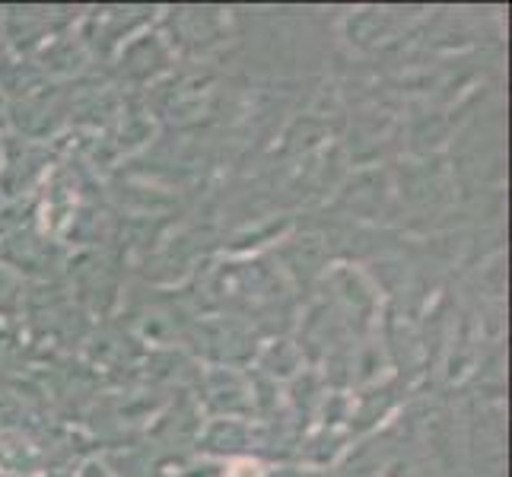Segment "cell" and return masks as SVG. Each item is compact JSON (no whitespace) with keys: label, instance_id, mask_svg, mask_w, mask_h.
Segmentation results:
<instances>
[{"label":"cell","instance_id":"1","mask_svg":"<svg viewBox=\"0 0 512 477\" xmlns=\"http://www.w3.org/2000/svg\"><path fill=\"white\" fill-rule=\"evenodd\" d=\"M264 474L268 471H264L258 458H233L226 468V477H264Z\"/></svg>","mask_w":512,"mask_h":477}]
</instances>
